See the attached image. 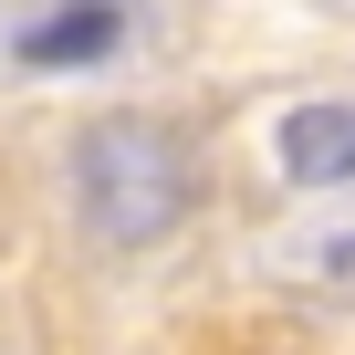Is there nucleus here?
I'll list each match as a JSON object with an SVG mask.
<instances>
[{
    "label": "nucleus",
    "mask_w": 355,
    "mask_h": 355,
    "mask_svg": "<svg viewBox=\"0 0 355 355\" xmlns=\"http://www.w3.org/2000/svg\"><path fill=\"white\" fill-rule=\"evenodd\" d=\"M189 199H199V178H189L178 125H157V115H105V125L73 136V209H84L94 241L146 251V241H167L178 220H189Z\"/></svg>",
    "instance_id": "f257e3e1"
},
{
    "label": "nucleus",
    "mask_w": 355,
    "mask_h": 355,
    "mask_svg": "<svg viewBox=\"0 0 355 355\" xmlns=\"http://www.w3.org/2000/svg\"><path fill=\"white\" fill-rule=\"evenodd\" d=\"M282 178L293 189H345L355 178V105H293L282 115Z\"/></svg>",
    "instance_id": "f03ea898"
},
{
    "label": "nucleus",
    "mask_w": 355,
    "mask_h": 355,
    "mask_svg": "<svg viewBox=\"0 0 355 355\" xmlns=\"http://www.w3.org/2000/svg\"><path fill=\"white\" fill-rule=\"evenodd\" d=\"M11 53H21L32 73H53V63H105V53H115V11H94V0H84V11H53V21H32Z\"/></svg>",
    "instance_id": "7ed1b4c3"
},
{
    "label": "nucleus",
    "mask_w": 355,
    "mask_h": 355,
    "mask_svg": "<svg viewBox=\"0 0 355 355\" xmlns=\"http://www.w3.org/2000/svg\"><path fill=\"white\" fill-rule=\"evenodd\" d=\"M94 11H125V0H94Z\"/></svg>",
    "instance_id": "20e7f679"
}]
</instances>
